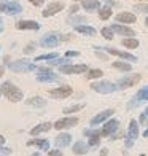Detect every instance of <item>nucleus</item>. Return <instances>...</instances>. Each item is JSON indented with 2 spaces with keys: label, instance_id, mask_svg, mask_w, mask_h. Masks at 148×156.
Masks as SVG:
<instances>
[{
  "label": "nucleus",
  "instance_id": "obj_8",
  "mask_svg": "<svg viewBox=\"0 0 148 156\" xmlns=\"http://www.w3.org/2000/svg\"><path fill=\"white\" fill-rule=\"evenodd\" d=\"M140 80V75L139 73H131V75H126L123 76L121 80H118V89H128L131 86H134L137 81Z\"/></svg>",
  "mask_w": 148,
  "mask_h": 156
},
{
  "label": "nucleus",
  "instance_id": "obj_19",
  "mask_svg": "<svg viewBox=\"0 0 148 156\" xmlns=\"http://www.w3.org/2000/svg\"><path fill=\"white\" fill-rule=\"evenodd\" d=\"M116 21L118 23H124V24H134L137 21V18H136V15H132V13L124 11V13L116 15Z\"/></svg>",
  "mask_w": 148,
  "mask_h": 156
},
{
  "label": "nucleus",
  "instance_id": "obj_25",
  "mask_svg": "<svg viewBox=\"0 0 148 156\" xmlns=\"http://www.w3.org/2000/svg\"><path fill=\"white\" fill-rule=\"evenodd\" d=\"M128 137L136 140L139 137V123L136 121V119H131L129 123V129H128Z\"/></svg>",
  "mask_w": 148,
  "mask_h": 156
},
{
  "label": "nucleus",
  "instance_id": "obj_17",
  "mask_svg": "<svg viewBox=\"0 0 148 156\" xmlns=\"http://www.w3.org/2000/svg\"><path fill=\"white\" fill-rule=\"evenodd\" d=\"M111 29H113V32H116L119 35H124V37H132V35H136V32H134L131 27H128V26L113 24V26H111Z\"/></svg>",
  "mask_w": 148,
  "mask_h": 156
},
{
  "label": "nucleus",
  "instance_id": "obj_21",
  "mask_svg": "<svg viewBox=\"0 0 148 156\" xmlns=\"http://www.w3.org/2000/svg\"><path fill=\"white\" fill-rule=\"evenodd\" d=\"M75 30L78 32V34H81V35H86V37H94V35H96V29H94V27L86 26V24L75 26Z\"/></svg>",
  "mask_w": 148,
  "mask_h": 156
},
{
  "label": "nucleus",
  "instance_id": "obj_44",
  "mask_svg": "<svg viewBox=\"0 0 148 156\" xmlns=\"http://www.w3.org/2000/svg\"><path fill=\"white\" fill-rule=\"evenodd\" d=\"M148 119V107L145 108V112L142 113V116H140V121H146Z\"/></svg>",
  "mask_w": 148,
  "mask_h": 156
},
{
  "label": "nucleus",
  "instance_id": "obj_4",
  "mask_svg": "<svg viewBox=\"0 0 148 156\" xmlns=\"http://www.w3.org/2000/svg\"><path fill=\"white\" fill-rule=\"evenodd\" d=\"M64 40V37H62L61 34H56V32H49L46 34L45 37H41L40 40V45L43 48H56L61 41Z\"/></svg>",
  "mask_w": 148,
  "mask_h": 156
},
{
  "label": "nucleus",
  "instance_id": "obj_7",
  "mask_svg": "<svg viewBox=\"0 0 148 156\" xmlns=\"http://www.w3.org/2000/svg\"><path fill=\"white\" fill-rule=\"evenodd\" d=\"M88 72V66L86 64H76V66H72V64H67V66H61L59 67V73H84Z\"/></svg>",
  "mask_w": 148,
  "mask_h": 156
},
{
  "label": "nucleus",
  "instance_id": "obj_33",
  "mask_svg": "<svg viewBox=\"0 0 148 156\" xmlns=\"http://www.w3.org/2000/svg\"><path fill=\"white\" fill-rule=\"evenodd\" d=\"M48 62H49V66H56V67H61V66H67V64H70L69 58H65V59L56 58V59H51V61H48Z\"/></svg>",
  "mask_w": 148,
  "mask_h": 156
},
{
  "label": "nucleus",
  "instance_id": "obj_48",
  "mask_svg": "<svg viewBox=\"0 0 148 156\" xmlns=\"http://www.w3.org/2000/svg\"><path fill=\"white\" fill-rule=\"evenodd\" d=\"M3 144H5V137L0 136V145H3Z\"/></svg>",
  "mask_w": 148,
  "mask_h": 156
},
{
  "label": "nucleus",
  "instance_id": "obj_13",
  "mask_svg": "<svg viewBox=\"0 0 148 156\" xmlns=\"http://www.w3.org/2000/svg\"><path fill=\"white\" fill-rule=\"evenodd\" d=\"M118 127H119V121H118V119H108V121H105L100 134H102V136L110 137V136H113V132L118 129Z\"/></svg>",
  "mask_w": 148,
  "mask_h": 156
},
{
  "label": "nucleus",
  "instance_id": "obj_50",
  "mask_svg": "<svg viewBox=\"0 0 148 156\" xmlns=\"http://www.w3.org/2000/svg\"><path fill=\"white\" fill-rule=\"evenodd\" d=\"M143 137H148V127H146V131L143 132Z\"/></svg>",
  "mask_w": 148,
  "mask_h": 156
},
{
  "label": "nucleus",
  "instance_id": "obj_26",
  "mask_svg": "<svg viewBox=\"0 0 148 156\" xmlns=\"http://www.w3.org/2000/svg\"><path fill=\"white\" fill-rule=\"evenodd\" d=\"M72 150H73L75 154H86L88 150H89V144H84V142H76Z\"/></svg>",
  "mask_w": 148,
  "mask_h": 156
},
{
  "label": "nucleus",
  "instance_id": "obj_40",
  "mask_svg": "<svg viewBox=\"0 0 148 156\" xmlns=\"http://www.w3.org/2000/svg\"><path fill=\"white\" fill-rule=\"evenodd\" d=\"M76 56H80L78 51H67L65 53V58H76Z\"/></svg>",
  "mask_w": 148,
  "mask_h": 156
},
{
  "label": "nucleus",
  "instance_id": "obj_23",
  "mask_svg": "<svg viewBox=\"0 0 148 156\" xmlns=\"http://www.w3.org/2000/svg\"><path fill=\"white\" fill-rule=\"evenodd\" d=\"M27 105H30V107H37V108H43L45 105H46V101L43 97H40V96H35V97H30V99H27L26 101Z\"/></svg>",
  "mask_w": 148,
  "mask_h": 156
},
{
  "label": "nucleus",
  "instance_id": "obj_30",
  "mask_svg": "<svg viewBox=\"0 0 148 156\" xmlns=\"http://www.w3.org/2000/svg\"><path fill=\"white\" fill-rule=\"evenodd\" d=\"M67 23L69 24H73V26H78L81 23H86V18H84V16H69L67 18Z\"/></svg>",
  "mask_w": 148,
  "mask_h": 156
},
{
  "label": "nucleus",
  "instance_id": "obj_49",
  "mask_svg": "<svg viewBox=\"0 0 148 156\" xmlns=\"http://www.w3.org/2000/svg\"><path fill=\"white\" fill-rule=\"evenodd\" d=\"M3 70H5L3 67H0V78H2V75H3Z\"/></svg>",
  "mask_w": 148,
  "mask_h": 156
},
{
  "label": "nucleus",
  "instance_id": "obj_12",
  "mask_svg": "<svg viewBox=\"0 0 148 156\" xmlns=\"http://www.w3.org/2000/svg\"><path fill=\"white\" fill-rule=\"evenodd\" d=\"M16 29H19V30H38L40 24L37 21H32V19H23V21H18L16 23Z\"/></svg>",
  "mask_w": 148,
  "mask_h": 156
},
{
  "label": "nucleus",
  "instance_id": "obj_6",
  "mask_svg": "<svg viewBox=\"0 0 148 156\" xmlns=\"http://www.w3.org/2000/svg\"><path fill=\"white\" fill-rule=\"evenodd\" d=\"M38 75H37V81L38 83H56V81H59V75L58 73H54L51 72L49 69L46 67H38Z\"/></svg>",
  "mask_w": 148,
  "mask_h": 156
},
{
  "label": "nucleus",
  "instance_id": "obj_11",
  "mask_svg": "<svg viewBox=\"0 0 148 156\" xmlns=\"http://www.w3.org/2000/svg\"><path fill=\"white\" fill-rule=\"evenodd\" d=\"M62 10H64V3H62V2H54V3H49L46 8L41 11V16H43V18H49V16L56 15V13H61Z\"/></svg>",
  "mask_w": 148,
  "mask_h": 156
},
{
  "label": "nucleus",
  "instance_id": "obj_10",
  "mask_svg": "<svg viewBox=\"0 0 148 156\" xmlns=\"http://www.w3.org/2000/svg\"><path fill=\"white\" fill-rule=\"evenodd\" d=\"M48 94L51 97H54V99H67L70 94H72V88L70 86H59V88L49 89Z\"/></svg>",
  "mask_w": 148,
  "mask_h": 156
},
{
  "label": "nucleus",
  "instance_id": "obj_20",
  "mask_svg": "<svg viewBox=\"0 0 148 156\" xmlns=\"http://www.w3.org/2000/svg\"><path fill=\"white\" fill-rule=\"evenodd\" d=\"M70 142H72V136H70V134H59V136L54 139V144L58 145L59 148L69 147V145H70Z\"/></svg>",
  "mask_w": 148,
  "mask_h": 156
},
{
  "label": "nucleus",
  "instance_id": "obj_24",
  "mask_svg": "<svg viewBox=\"0 0 148 156\" xmlns=\"http://www.w3.org/2000/svg\"><path fill=\"white\" fill-rule=\"evenodd\" d=\"M83 8L86 11H97L100 8V2L99 0H83Z\"/></svg>",
  "mask_w": 148,
  "mask_h": 156
},
{
  "label": "nucleus",
  "instance_id": "obj_54",
  "mask_svg": "<svg viewBox=\"0 0 148 156\" xmlns=\"http://www.w3.org/2000/svg\"><path fill=\"white\" fill-rule=\"evenodd\" d=\"M0 96H2V91H0Z\"/></svg>",
  "mask_w": 148,
  "mask_h": 156
},
{
  "label": "nucleus",
  "instance_id": "obj_22",
  "mask_svg": "<svg viewBox=\"0 0 148 156\" xmlns=\"http://www.w3.org/2000/svg\"><path fill=\"white\" fill-rule=\"evenodd\" d=\"M53 127V123H41V124H38V126H35V127H32L30 129V136H38V134H43V132H48L49 129Z\"/></svg>",
  "mask_w": 148,
  "mask_h": 156
},
{
  "label": "nucleus",
  "instance_id": "obj_43",
  "mask_svg": "<svg viewBox=\"0 0 148 156\" xmlns=\"http://www.w3.org/2000/svg\"><path fill=\"white\" fill-rule=\"evenodd\" d=\"M48 154H49V156H61L62 151H61V150H51V151H48Z\"/></svg>",
  "mask_w": 148,
  "mask_h": 156
},
{
  "label": "nucleus",
  "instance_id": "obj_51",
  "mask_svg": "<svg viewBox=\"0 0 148 156\" xmlns=\"http://www.w3.org/2000/svg\"><path fill=\"white\" fill-rule=\"evenodd\" d=\"M145 26H146V27H148V18H146V19H145Z\"/></svg>",
  "mask_w": 148,
  "mask_h": 156
},
{
  "label": "nucleus",
  "instance_id": "obj_38",
  "mask_svg": "<svg viewBox=\"0 0 148 156\" xmlns=\"http://www.w3.org/2000/svg\"><path fill=\"white\" fill-rule=\"evenodd\" d=\"M139 99H137V101H136V97H134V101H131L129 104H128V110H131V108H134V107H137V105H139Z\"/></svg>",
  "mask_w": 148,
  "mask_h": 156
},
{
  "label": "nucleus",
  "instance_id": "obj_39",
  "mask_svg": "<svg viewBox=\"0 0 148 156\" xmlns=\"http://www.w3.org/2000/svg\"><path fill=\"white\" fill-rule=\"evenodd\" d=\"M33 49H35V45H33V43H30V45H27V46L24 48V53H26V54H30V53L33 51Z\"/></svg>",
  "mask_w": 148,
  "mask_h": 156
},
{
  "label": "nucleus",
  "instance_id": "obj_5",
  "mask_svg": "<svg viewBox=\"0 0 148 156\" xmlns=\"http://www.w3.org/2000/svg\"><path fill=\"white\" fill-rule=\"evenodd\" d=\"M0 13H5V15H10V16H15L23 13V5L19 2H0Z\"/></svg>",
  "mask_w": 148,
  "mask_h": 156
},
{
  "label": "nucleus",
  "instance_id": "obj_16",
  "mask_svg": "<svg viewBox=\"0 0 148 156\" xmlns=\"http://www.w3.org/2000/svg\"><path fill=\"white\" fill-rule=\"evenodd\" d=\"M27 147H38L40 150H49V142L46 139H32V140H27Z\"/></svg>",
  "mask_w": 148,
  "mask_h": 156
},
{
  "label": "nucleus",
  "instance_id": "obj_29",
  "mask_svg": "<svg viewBox=\"0 0 148 156\" xmlns=\"http://www.w3.org/2000/svg\"><path fill=\"white\" fill-rule=\"evenodd\" d=\"M113 67L118 69V70H121V72H131V70H132V66H131V64H128V62H121V61L113 62Z\"/></svg>",
  "mask_w": 148,
  "mask_h": 156
},
{
  "label": "nucleus",
  "instance_id": "obj_42",
  "mask_svg": "<svg viewBox=\"0 0 148 156\" xmlns=\"http://www.w3.org/2000/svg\"><path fill=\"white\" fill-rule=\"evenodd\" d=\"M29 2L32 3V5H35V6H41L45 3V0H29Z\"/></svg>",
  "mask_w": 148,
  "mask_h": 156
},
{
  "label": "nucleus",
  "instance_id": "obj_9",
  "mask_svg": "<svg viewBox=\"0 0 148 156\" xmlns=\"http://www.w3.org/2000/svg\"><path fill=\"white\" fill-rule=\"evenodd\" d=\"M78 124V118L76 116H67V118H62V119H58L53 127H56L58 131H62V129H69V127H73Z\"/></svg>",
  "mask_w": 148,
  "mask_h": 156
},
{
  "label": "nucleus",
  "instance_id": "obj_14",
  "mask_svg": "<svg viewBox=\"0 0 148 156\" xmlns=\"http://www.w3.org/2000/svg\"><path fill=\"white\" fill-rule=\"evenodd\" d=\"M113 113H115V110H104V112H100V113H97V115L93 118V119H91V126H97V124H100V123H104V121H107V119L111 116V115H113Z\"/></svg>",
  "mask_w": 148,
  "mask_h": 156
},
{
  "label": "nucleus",
  "instance_id": "obj_36",
  "mask_svg": "<svg viewBox=\"0 0 148 156\" xmlns=\"http://www.w3.org/2000/svg\"><path fill=\"white\" fill-rule=\"evenodd\" d=\"M100 35L105 40H111L113 38V29H111V27H104V29L100 30Z\"/></svg>",
  "mask_w": 148,
  "mask_h": 156
},
{
  "label": "nucleus",
  "instance_id": "obj_15",
  "mask_svg": "<svg viewBox=\"0 0 148 156\" xmlns=\"http://www.w3.org/2000/svg\"><path fill=\"white\" fill-rule=\"evenodd\" d=\"M102 49H105L107 53H110V54H113V56H118V58H121V59H124V61H137V58L134 54H131V53H126V51H119V49H113V48H102Z\"/></svg>",
  "mask_w": 148,
  "mask_h": 156
},
{
  "label": "nucleus",
  "instance_id": "obj_47",
  "mask_svg": "<svg viewBox=\"0 0 148 156\" xmlns=\"http://www.w3.org/2000/svg\"><path fill=\"white\" fill-rule=\"evenodd\" d=\"M105 3H107L108 6H111V5H115V2H113V0H107V2H105Z\"/></svg>",
  "mask_w": 148,
  "mask_h": 156
},
{
  "label": "nucleus",
  "instance_id": "obj_52",
  "mask_svg": "<svg viewBox=\"0 0 148 156\" xmlns=\"http://www.w3.org/2000/svg\"><path fill=\"white\" fill-rule=\"evenodd\" d=\"M75 2H80V0H75Z\"/></svg>",
  "mask_w": 148,
  "mask_h": 156
},
{
  "label": "nucleus",
  "instance_id": "obj_41",
  "mask_svg": "<svg viewBox=\"0 0 148 156\" xmlns=\"http://www.w3.org/2000/svg\"><path fill=\"white\" fill-rule=\"evenodd\" d=\"M0 154H11V148H3L0 145Z\"/></svg>",
  "mask_w": 148,
  "mask_h": 156
},
{
  "label": "nucleus",
  "instance_id": "obj_28",
  "mask_svg": "<svg viewBox=\"0 0 148 156\" xmlns=\"http://www.w3.org/2000/svg\"><path fill=\"white\" fill-rule=\"evenodd\" d=\"M111 15H113V11H111V6H104V8H99V18L100 19H108Z\"/></svg>",
  "mask_w": 148,
  "mask_h": 156
},
{
  "label": "nucleus",
  "instance_id": "obj_32",
  "mask_svg": "<svg viewBox=\"0 0 148 156\" xmlns=\"http://www.w3.org/2000/svg\"><path fill=\"white\" fill-rule=\"evenodd\" d=\"M136 99H139L140 102H142V101H148V84H146V86H143L142 89H139Z\"/></svg>",
  "mask_w": 148,
  "mask_h": 156
},
{
  "label": "nucleus",
  "instance_id": "obj_1",
  "mask_svg": "<svg viewBox=\"0 0 148 156\" xmlns=\"http://www.w3.org/2000/svg\"><path fill=\"white\" fill-rule=\"evenodd\" d=\"M0 91H2V94L8 99L10 102H19L24 99L23 91H21L16 84H13L11 81H5L2 86H0Z\"/></svg>",
  "mask_w": 148,
  "mask_h": 156
},
{
  "label": "nucleus",
  "instance_id": "obj_34",
  "mask_svg": "<svg viewBox=\"0 0 148 156\" xmlns=\"http://www.w3.org/2000/svg\"><path fill=\"white\" fill-rule=\"evenodd\" d=\"M104 75V72L100 69H93V70H88V73H86V76L89 78V80H94V78H100Z\"/></svg>",
  "mask_w": 148,
  "mask_h": 156
},
{
  "label": "nucleus",
  "instance_id": "obj_3",
  "mask_svg": "<svg viewBox=\"0 0 148 156\" xmlns=\"http://www.w3.org/2000/svg\"><path fill=\"white\" fill-rule=\"evenodd\" d=\"M91 89L99 94H111L118 89V84L111 83V81H96L91 84Z\"/></svg>",
  "mask_w": 148,
  "mask_h": 156
},
{
  "label": "nucleus",
  "instance_id": "obj_2",
  "mask_svg": "<svg viewBox=\"0 0 148 156\" xmlns=\"http://www.w3.org/2000/svg\"><path fill=\"white\" fill-rule=\"evenodd\" d=\"M6 67H8L11 72H18V73H27V72H33V70L38 69L33 62H27V61L6 62Z\"/></svg>",
  "mask_w": 148,
  "mask_h": 156
},
{
  "label": "nucleus",
  "instance_id": "obj_37",
  "mask_svg": "<svg viewBox=\"0 0 148 156\" xmlns=\"http://www.w3.org/2000/svg\"><path fill=\"white\" fill-rule=\"evenodd\" d=\"M134 10H137L139 13H148V3H139Z\"/></svg>",
  "mask_w": 148,
  "mask_h": 156
},
{
  "label": "nucleus",
  "instance_id": "obj_31",
  "mask_svg": "<svg viewBox=\"0 0 148 156\" xmlns=\"http://www.w3.org/2000/svg\"><path fill=\"white\" fill-rule=\"evenodd\" d=\"M83 107H84V104H76V105H70V107H65L62 112H64L65 115H72V113H75V112L81 110Z\"/></svg>",
  "mask_w": 148,
  "mask_h": 156
},
{
  "label": "nucleus",
  "instance_id": "obj_46",
  "mask_svg": "<svg viewBox=\"0 0 148 156\" xmlns=\"http://www.w3.org/2000/svg\"><path fill=\"white\" fill-rule=\"evenodd\" d=\"M2 32H3V19L0 18V34H2Z\"/></svg>",
  "mask_w": 148,
  "mask_h": 156
},
{
  "label": "nucleus",
  "instance_id": "obj_35",
  "mask_svg": "<svg viewBox=\"0 0 148 156\" xmlns=\"http://www.w3.org/2000/svg\"><path fill=\"white\" fill-rule=\"evenodd\" d=\"M59 58L58 53H48V54H41V56H37L35 61H51V59H56Z\"/></svg>",
  "mask_w": 148,
  "mask_h": 156
},
{
  "label": "nucleus",
  "instance_id": "obj_45",
  "mask_svg": "<svg viewBox=\"0 0 148 156\" xmlns=\"http://www.w3.org/2000/svg\"><path fill=\"white\" fill-rule=\"evenodd\" d=\"M78 10H80V8H78V5H73L72 8H70V15H75V13L78 11Z\"/></svg>",
  "mask_w": 148,
  "mask_h": 156
},
{
  "label": "nucleus",
  "instance_id": "obj_53",
  "mask_svg": "<svg viewBox=\"0 0 148 156\" xmlns=\"http://www.w3.org/2000/svg\"><path fill=\"white\" fill-rule=\"evenodd\" d=\"M140 2H145V0H140Z\"/></svg>",
  "mask_w": 148,
  "mask_h": 156
},
{
  "label": "nucleus",
  "instance_id": "obj_27",
  "mask_svg": "<svg viewBox=\"0 0 148 156\" xmlns=\"http://www.w3.org/2000/svg\"><path fill=\"white\" fill-rule=\"evenodd\" d=\"M121 43H123V46H126V48L134 49V48L139 46V40H137V38H132V37H126V38H123Z\"/></svg>",
  "mask_w": 148,
  "mask_h": 156
},
{
  "label": "nucleus",
  "instance_id": "obj_18",
  "mask_svg": "<svg viewBox=\"0 0 148 156\" xmlns=\"http://www.w3.org/2000/svg\"><path fill=\"white\" fill-rule=\"evenodd\" d=\"M84 136H88V137H89V140H88L89 147H97V145H99V142H100V139H99V136H100V132H99V131L84 129Z\"/></svg>",
  "mask_w": 148,
  "mask_h": 156
}]
</instances>
